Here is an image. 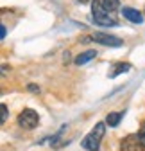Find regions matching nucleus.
<instances>
[{"mask_svg":"<svg viewBox=\"0 0 145 151\" xmlns=\"http://www.w3.org/2000/svg\"><path fill=\"white\" fill-rule=\"evenodd\" d=\"M104 133H106V122H97L95 128L81 140V146L84 149H88V151H99Z\"/></svg>","mask_w":145,"mask_h":151,"instance_id":"f257e3e1","label":"nucleus"},{"mask_svg":"<svg viewBox=\"0 0 145 151\" xmlns=\"http://www.w3.org/2000/svg\"><path fill=\"white\" fill-rule=\"evenodd\" d=\"M92 13H93V22L100 27H117L118 25V22L115 18H111L109 13L104 9L102 0H93L92 2Z\"/></svg>","mask_w":145,"mask_h":151,"instance_id":"f03ea898","label":"nucleus"},{"mask_svg":"<svg viewBox=\"0 0 145 151\" xmlns=\"http://www.w3.org/2000/svg\"><path fill=\"white\" fill-rule=\"evenodd\" d=\"M38 122H40V115H38V111L32 110V108L22 110L20 115H18V124L23 129H34L38 126Z\"/></svg>","mask_w":145,"mask_h":151,"instance_id":"7ed1b4c3","label":"nucleus"},{"mask_svg":"<svg viewBox=\"0 0 145 151\" xmlns=\"http://www.w3.org/2000/svg\"><path fill=\"white\" fill-rule=\"evenodd\" d=\"M143 144L138 137V133H131L127 137H124L120 142V151H143Z\"/></svg>","mask_w":145,"mask_h":151,"instance_id":"20e7f679","label":"nucleus"},{"mask_svg":"<svg viewBox=\"0 0 145 151\" xmlns=\"http://www.w3.org/2000/svg\"><path fill=\"white\" fill-rule=\"evenodd\" d=\"M92 38H93L97 43H102L106 47H115L117 49V47H122L124 45V40H120V38H117L113 34H106V32H95Z\"/></svg>","mask_w":145,"mask_h":151,"instance_id":"39448f33","label":"nucleus"},{"mask_svg":"<svg viewBox=\"0 0 145 151\" xmlns=\"http://www.w3.org/2000/svg\"><path fill=\"white\" fill-rule=\"evenodd\" d=\"M122 14H124V18L125 20H129L131 24H141L143 22V13H140L138 9H133V7H122Z\"/></svg>","mask_w":145,"mask_h":151,"instance_id":"423d86ee","label":"nucleus"},{"mask_svg":"<svg viewBox=\"0 0 145 151\" xmlns=\"http://www.w3.org/2000/svg\"><path fill=\"white\" fill-rule=\"evenodd\" d=\"M97 56V50H93V49H90V50H84V52H81L79 56H75V60H74V63L75 65H86L88 61H92L93 58Z\"/></svg>","mask_w":145,"mask_h":151,"instance_id":"0eeeda50","label":"nucleus"},{"mask_svg":"<svg viewBox=\"0 0 145 151\" xmlns=\"http://www.w3.org/2000/svg\"><path fill=\"white\" fill-rule=\"evenodd\" d=\"M129 70H131V65L129 63H115L111 67V70H109V78L113 79V78H117V76H120L124 72H129Z\"/></svg>","mask_w":145,"mask_h":151,"instance_id":"6e6552de","label":"nucleus"},{"mask_svg":"<svg viewBox=\"0 0 145 151\" xmlns=\"http://www.w3.org/2000/svg\"><path fill=\"white\" fill-rule=\"evenodd\" d=\"M122 115L124 113H118V111H109L106 115V124H109V126H118L120 124V121H122Z\"/></svg>","mask_w":145,"mask_h":151,"instance_id":"1a4fd4ad","label":"nucleus"},{"mask_svg":"<svg viewBox=\"0 0 145 151\" xmlns=\"http://www.w3.org/2000/svg\"><path fill=\"white\" fill-rule=\"evenodd\" d=\"M102 6L107 13H113V11L120 9V0H102Z\"/></svg>","mask_w":145,"mask_h":151,"instance_id":"9d476101","label":"nucleus"},{"mask_svg":"<svg viewBox=\"0 0 145 151\" xmlns=\"http://www.w3.org/2000/svg\"><path fill=\"white\" fill-rule=\"evenodd\" d=\"M138 137H140L141 144L145 146V121H143V122H141V126H140V131H138Z\"/></svg>","mask_w":145,"mask_h":151,"instance_id":"9b49d317","label":"nucleus"},{"mask_svg":"<svg viewBox=\"0 0 145 151\" xmlns=\"http://www.w3.org/2000/svg\"><path fill=\"white\" fill-rule=\"evenodd\" d=\"M27 90L32 92V93H40V86H38V85H34V83H31V85L27 86Z\"/></svg>","mask_w":145,"mask_h":151,"instance_id":"f8f14e48","label":"nucleus"},{"mask_svg":"<svg viewBox=\"0 0 145 151\" xmlns=\"http://www.w3.org/2000/svg\"><path fill=\"white\" fill-rule=\"evenodd\" d=\"M7 115H9L7 106H6V104H2V122H6V121H7Z\"/></svg>","mask_w":145,"mask_h":151,"instance_id":"ddd939ff","label":"nucleus"},{"mask_svg":"<svg viewBox=\"0 0 145 151\" xmlns=\"http://www.w3.org/2000/svg\"><path fill=\"white\" fill-rule=\"evenodd\" d=\"M6 34H7V27L2 24V25H0V38L4 40V38H6Z\"/></svg>","mask_w":145,"mask_h":151,"instance_id":"4468645a","label":"nucleus"},{"mask_svg":"<svg viewBox=\"0 0 145 151\" xmlns=\"http://www.w3.org/2000/svg\"><path fill=\"white\" fill-rule=\"evenodd\" d=\"M79 2H81V4H84V2H88V0H79Z\"/></svg>","mask_w":145,"mask_h":151,"instance_id":"2eb2a0df","label":"nucleus"},{"mask_svg":"<svg viewBox=\"0 0 145 151\" xmlns=\"http://www.w3.org/2000/svg\"><path fill=\"white\" fill-rule=\"evenodd\" d=\"M143 14H145V9H143Z\"/></svg>","mask_w":145,"mask_h":151,"instance_id":"dca6fc26","label":"nucleus"}]
</instances>
